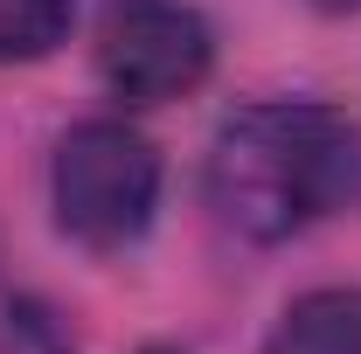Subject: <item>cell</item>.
Listing matches in <instances>:
<instances>
[{"mask_svg":"<svg viewBox=\"0 0 361 354\" xmlns=\"http://www.w3.org/2000/svg\"><path fill=\"white\" fill-rule=\"evenodd\" d=\"M209 209L250 243H285L361 209V126L306 97L229 111L209 146Z\"/></svg>","mask_w":361,"mask_h":354,"instance_id":"obj_1","label":"cell"},{"mask_svg":"<svg viewBox=\"0 0 361 354\" xmlns=\"http://www.w3.org/2000/svg\"><path fill=\"white\" fill-rule=\"evenodd\" d=\"M56 229L84 250H126L146 236L160 209V153L126 118H84L70 126L49 167Z\"/></svg>","mask_w":361,"mask_h":354,"instance_id":"obj_2","label":"cell"},{"mask_svg":"<svg viewBox=\"0 0 361 354\" xmlns=\"http://www.w3.org/2000/svg\"><path fill=\"white\" fill-rule=\"evenodd\" d=\"M216 35L188 0H104L97 14V77L126 104H167L209 77Z\"/></svg>","mask_w":361,"mask_h":354,"instance_id":"obj_3","label":"cell"},{"mask_svg":"<svg viewBox=\"0 0 361 354\" xmlns=\"http://www.w3.org/2000/svg\"><path fill=\"white\" fill-rule=\"evenodd\" d=\"M264 354H361V292L355 285H319L292 299L271 326Z\"/></svg>","mask_w":361,"mask_h":354,"instance_id":"obj_4","label":"cell"},{"mask_svg":"<svg viewBox=\"0 0 361 354\" xmlns=\"http://www.w3.org/2000/svg\"><path fill=\"white\" fill-rule=\"evenodd\" d=\"M77 0H0V63H35L70 35Z\"/></svg>","mask_w":361,"mask_h":354,"instance_id":"obj_5","label":"cell"},{"mask_svg":"<svg viewBox=\"0 0 361 354\" xmlns=\"http://www.w3.org/2000/svg\"><path fill=\"white\" fill-rule=\"evenodd\" d=\"M313 7H326V14H361V0H313Z\"/></svg>","mask_w":361,"mask_h":354,"instance_id":"obj_6","label":"cell"},{"mask_svg":"<svg viewBox=\"0 0 361 354\" xmlns=\"http://www.w3.org/2000/svg\"><path fill=\"white\" fill-rule=\"evenodd\" d=\"M146 354H174V348H146Z\"/></svg>","mask_w":361,"mask_h":354,"instance_id":"obj_7","label":"cell"}]
</instances>
